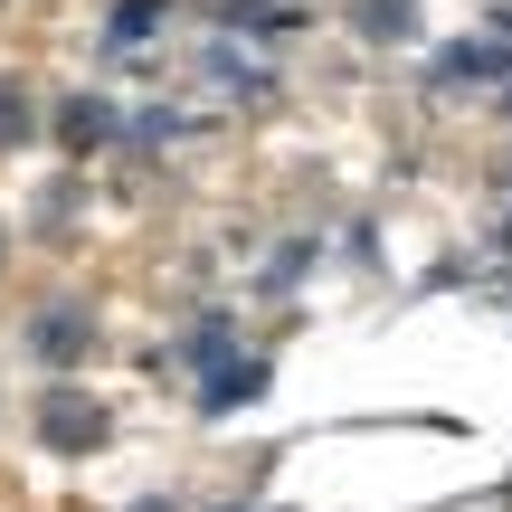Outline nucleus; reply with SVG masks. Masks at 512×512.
<instances>
[{
    "label": "nucleus",
    "instance_id": "f257e3e1",
    "mask_svg": "<svg viewBox=\"0 0 512 512\" xmlns=\"http://www.w3.org/2000/svg\"><path fill=\"white\" fill-rule=\"evenodd\" d=\"M38 437H48L57 456H95V446H105V408H95L86 389H57V399L38 408Z\"/></svg>",
    "mask_w": 512,
    "mask_h": 512
},
{
    "label": "nucleus",
    "instance_id": "20e7f679",
    "mask_svg": "<svg viewBox=\"0 0 512 512\" xmlns=\"http://www.w3.org/2000/svg\"><path fill=\"white\" fill-rule=\"evenodd\" d=\"M57 133H67V143H105V133H114V114L95 105V95H67V114H57Z\"/></svg>",
    "mask_w": 512,
    "mask_h": 512
},
{
    "label": "nucleus",
    "instance_id": "f03ea898",
    "mask_svg": "<svg viewBox=\"0 0 512 512\" xmlns=\"http://www.w3.org/2000/svg\"><path fill=\"white\" fill-rule=\"evenodd\" d=\"M162 19H171L162 0H124V10L105 19V48H152V38H162Z\"/></svg>",
    "mask_w": 512,
    "mask_h": 512
},
{
    "label": "nucleus",
    "instance_id": "423d86ee",
    "mask_svg": "<svg viewBox=\"0 0 512 512\" xmlns=\"http://www.w3.org/2000/svg\"><path fill=\"white\" fill-rule=\"evenodd\" d=\"M19 105H29V95H19V86H0V152H10L19 133H29V114H19Z\"/></svg>",
    "mask_w": 512,
    "mask_h": 512
},
{
    "label": "nucleus",
    "instance_id": "39448f33",
    "mask_svg": "<svg viewBox=\"0 0 512 512\" xmlns=\"http://www.w3.org/2000/svg\"><path fill=\"white\" fill-rule=\"evenodd\" d=\"M361 29L370 38H408V0H361Z\"/></svg>",
    "mask_w": 512,
    "mask_h": 512
},
{
    "label": "nucleus",
    "instance_id": "7ed1b4c3",
    "mask_svg": "<svg viewBox=\"0 0 512 512\" xmlns=\"http://www.w3.org/2000/svg\"><path fill=\"white\" fill-rule=\"evenodd\" d=\"M38 351L48 361H76L86 351V313H38Z\"/></svg>",
    "mask_w": 512,
    "mask_h": 512
},
{
    "label": "nucleus",
    "instance_id": "0eeeda50",
    "mask_svg": "<svg viewBox=\"0 0 512 512\" xmlns=\"http://www.w3.org/2000/svg\"><path fill=\"white\" fill-rule=\"evenodd\" d=\"M0 247H10V238H0Z\"/></svg>",
    "mask_w": 512,
    "mask_h": 512
}]
</instances>
